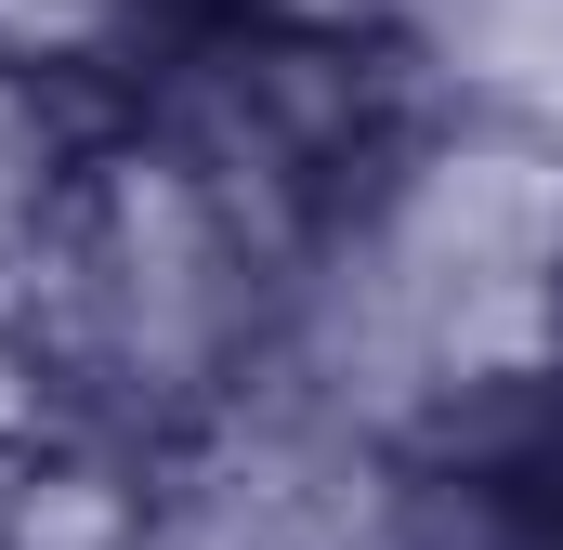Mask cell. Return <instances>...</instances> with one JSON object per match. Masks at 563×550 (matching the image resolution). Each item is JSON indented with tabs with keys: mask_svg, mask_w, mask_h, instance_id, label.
<instances>
[{
	"mask_svg": "<svg viewBox=\"0 0 563 550\" xmlns=\"http://www.w3.org/2000/svg\"><path fill=\"white\" fill-rule=\"evenodd\" d=\"M79 119H92V106H66V92H40V79L0 66V275L26 263V237H40V210H53V184H66Z\"/></svg>",
	"mask_w": 563,
	"mask_h": 550,
	"instance_id": "obj_4",
	"label": "cell"
},
{
	"mask_svg": "<svg viewBox=\"0 0 563 550\" xmlns=\"http://www.w3.org/2000/svg\"><path fill=\"white\" fill-rule=\"evenodd\" d=\"M53 432H79V419H66V381H53V354H40L13 275H0V472H13L26 446H53Z\"/></svg>",
	"mask_w": 563,
	"mask_h": 550,
	"instance_id": "obj_6",
	"label": "cell"
},
{
	"mask_svg": "<svg viewBox=\"0 0 563 550\" xmlns=\"http://www.w3.org/2000/svg\"><path fill=\"white\" fill-rule=\"evenodd\" d=\"M314 263L144 106H92L66 144V184L13 263V301L66 381L79 432H119L144 459L197 446L288 367Z\"/></svg>",
	"mask_w": 563,
	"mask_h": 550,
	"instance_id": "obj_1",
	"label": "cell"
},
{
	"mask_svg": "<svg viewBox=\"0 0 563 550\" xmlns=\"http://www.w3.org/2000/svg\"><path fill=\"white\" fill-rule=\"evenodd\" d=\"M197 26L276 40V53H354V66H394L407 0H197Z\"/></svg>",
	"mask_w": 563,
	"mask_h": 550,
	"instance_id": "obj_5",
	"label": "cell"
},
{
	"mask_svg": "<svg viewBox=\"0 0 563 550\" xmlns=\"http://www.w3.org/2000/svg\"><path fill=\"white\" fill-rule=\"evenodd\" d=\"M0 550H157V459L119 432H53L0 472Z\"/></svg>",
	"mask_w": 563,
	"mask_h": 550,
	"instance_id": "obj_2",
	"label": "cell"
},
{
	"mask_svg": "<svg viewBox=\"0 0 563 550\" xmlns=\"http://www.w3.org/2000/svg\"><path fill=\"white\" fill-rule=\"evenodd\" d=\"M184 26H197V0H0V66L66 106H119Z\"/></svg>",
	"mask_w": 563,
	"mask_h": 550,
	"instance_id": "obj_3",
	"label": "cell"
}]
</instances>
